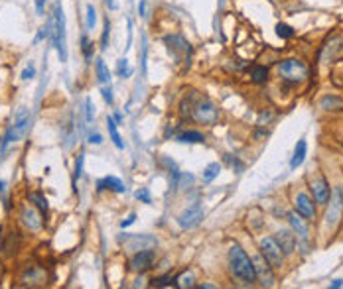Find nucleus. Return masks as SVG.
<instances>
[{
    "label": "nucleus",
    "instance_id": "obj_10",
    "mask_svg": "<svg viewBox=\"0 0 343 289\" xmlns=\"http://www.w3.org/2000/svg\"><path fill=\"white\" fill-rule=\"evenodd\" d=\"M164 44H166V48H168V51H170L172 55L179 61L183 55H191V46L187 44V40L183 38V36H179V34H168V36H164Z\"/></svg>",
    "mask_w": 343,
    "mask_h": 289
},
{
    "label": "nucleus",
    "instance_id": "obj_2",
    "mask_svg": "<svg viewBox=\"0 0 343 289\" xmlns=\"http://www.w3.org/2000/svg\"><path fill=\"white\" fill-rule=\"evenodd\" d=\"M276 71L284 83L298 85L308 77V65L298 57H286V59H280L276 63Z\"/></svg>",
    "mask_w": 343,
    "mask_h": 289
},
{
    "label": "nucleus",
    "instance_id": "obj_49",
    "mask_svg": "<svg viewBox=\"0 0 343 289\" xmlns=\"http://www.w3.org/2000/svg\"><path fill=\"white\" fill-rule=\"evenodd\" d=\"M113 118H114V122H116V124H120V122H122V114H120V112H114V116H113Z\"/></svg>",
    "mask_w": 343,
    "mask_h": 289
},
{
    "label": "nucleus",
    "instance_id": "obj_48",
    "mask_svg": "<svg viewBox=\"0 0 343 289\" xmlns=\"http://www.w3.org/2000/svg\"><path fill=\"white\" fill-rule=\"evenodd\" d=\"M197 289H215L217 286L215 284H199V286H195Z\"/></svg>",
    "mask_w": 343,
    "mask_h": 289
},
{
    "label": "nucleus",
    "instance_id": "obj_42",
    "mask_svg": "<svg viewBox=\"0 0 343 289\" xmlns=\"http://www.w3.org/2000/svg\"><path fill=\"white\" fill-rule=\"evenodd\" d=\"M89 144H95V145L103 144V136L99 132H91L89 134Z\"/></svg>",
    "mask_w": 343,
    "mask_h": 289
},
{
    "label": "nucleus",
    "instance_id": "obj_11",
    "mask_svg": "<svg viewBox=\"0 0 343 289\" xmlns=\"http://www.w3.org/2000/svg\"><path fill=\"white\" fill-rule=\"evenodd\" d=\"M253 264H255V272H257V282H260L262 288H272L274 286V268L262 258V254L258 252L253 256Z\"/></svg>",
    "mask_w": 343,
    "mask_h": 289
},
{
    "label": "nucleus",
    "instance_id": "obj_5",
    "mask_svg": "<svg viewBox=\"0 0 343 289\" xmlns=\"http://www.w3.org/2000/svg\"><path fill=\"white\" fill-rule=\"evenodd\" d=\"M326 228L334 230V228H340L343 222V187H336L334 191V197L330 199V209L326 211Z\"/></svg>",
    "mask_w": 343,
    "mask_h": 289
},
{
    "label": "nucleus",
    "instance_id": "obj_46",
    "mask_svg": "<svg viewBox=\"0 0 343 289\" xmlns=\"http://www.w3.org/2000/svg\"><path fill=\"white\" fill-rule=\"evenodd\" d=\"M44 4H46V0H36V10L40 16H44Z\"/></svg>",
    "mask_w": 343,
    "mask_h": 289
},
{
    "label": "nucleus",
    "instance_id": "obj_50",
    "mask_svg": "<svg viewBox=\"0 0 343 289\" xmlns=\"http://www.w3.org/2000/svg\"><path fill=\"white\" fill-rule=\"evenodd\" d=\"M4 191H6V183L0 179V193H4Z\"/></svg>",
    "mask_w": 343,
    "mask_h": 289
},
{
    "label": "nucleus",
    "instance_id": "obj_8",
    "mask_svg": "<svg viewBox=\"0 0 343 289\" xmlns=\"http://www.w3.org/2000/svg\"><path fill=\"white\" fill-rule=\"evenodd\" d=\"M310 193H312L316 205L328 207V203L332 199V187H330V183H328V179L324 175H320V177L310 181Z\"/></svg>",
    "mask_w": 343,
    "mask_h": 289
},
{
    "label": "nucleus",
    "instance_id": "obj_40",
    "mask_svg": "<svg viewBox=\"0 0 343 289\" xmlns=\"http://www.w3.org/2000/svg\"><path fill=\"white\" fill-rule=\"evenodd\" d=\"M270 120H272V112H270V110H262V112H260V116H258L257 124H258V126H266Z\"/></svg>",
    "mask_w": 343,
    "mask_h": 289
},
{
    "label": "nucleus",
    "instance_id": "obj_19",
    "mask_svg": "<svg viewBox=\"0 0 343 289\" xmlns=\"http://www.w3.org/2000/svg\"><path fill=\"white\" fill-rule=\"evenodd\" d=\"M177 142L181 144H203L205 142V134H201L199 130H183L175 136Z\"/></svg>",
    "mask_w": 343,
    "mask_h": 289
},
{
    "label": "nucleus",
    "instance_id": "obj_15",
    "mask_svg": "<svg viewBox=\"0 0 343 289\" xmlns=\"http://www.w3.org/2000/svg\"><path fill=\"white\" fill-rule=\"evenodd\" d=\"M274 240L278 242V246L282 248L284 256H292L294 250H296V244H298V238L294 234V230H288V228H282L274 234Z\"/></svg>",
    "mask_w": 343,
    "mask_h": 289
},
{
    "label": "nucleus",
    "instance_id": "obj_32",
    "mask_svg": "<svg viewBox=\"0 0 343 289\" xmlns=\"http://www.w3.org/2000/svg\"><path fill=\"white\" fill-rule=\"evenodd\" d=\"M134 197H136L140 203H144V205H150V203H152V193H150L148 187H140V189L134 193Z\"/></svg>",
    "mask_w": 343,
    "mask_h": 289
},
{
    "label": "nucleus",
    "instance_id": "obj_45",
    "mask_svg": "<svg viewBox=\"0 0 343 289\" xmlns=\"http://www.w3.org/2000/svg\"><path fill=\"white\" fill-rule=\"evenodd\" d=\"M138 14L140 16H146V0H140L138 2Z\"/></svg>",
    "mask_w": 343,
    "mask_h": 289
},
{
    "label": "nucleus",
    "instance_id": "obj_23",
    "mask_svg": "<svg viewBox=\"0 0 343 289\" xmlns=\"http://www.w3.org/2000/svg\"><path fill=\"white\" fill-rule=\"evenodd\" d=\"M320 108H324V110H338V108H343V98L342 96H336V95H326V96L320 100Z\"/></svg>",
    "mask_w": 343,
    "mask_h": 289
},
{
    "label": "nucleus",
    "instance_id": "obj_29",
    "mask_svg": "<svg viewBox=\"0 0 343 289\" xmlns=\"http://www.w3.org/2000/svg\"><path fill=\"white\" fill-rule=\"evenodd\" d=\"M28 197H30V201H34V205H36V207L42 211V215H46V213H48V199H46L42 193H30Z\"/></svg>",
    "mask_w": 343,
    "mask_h": 289
},
{
    "label": "nucleus",
    "instance_id": "obj_30",
    "mask_svg": "<svg viewBox=\"0 0 343 289\" xmlns=\"http://www.w3.org/2000/svg\"><path fill=\"white\" fill-rule=\"evenodd\" d=\"M193 181H195V177H193L191 173H179V175H177V181H175V189H177V187H179V189H187V187L193 185Z\"/></svg>",
    "mask_w": 343,
    "mask_h": 289
},
{
    "label": "nucleus",
    "instance_id": "obj_9",
    "mask_svg": "<svg viewBox=\"0 0 343 289\" xmlns=\"http://www.w3.org/2000/svg\"><path fill=\"white\" fill-rule=\"evenodd\" d=\"M20 282H22L20 286H26V288H40V286H46L48 284V274H46V270L42 266L32 264V266H28L22 272Z\"/></svg>",
    "mask_w": 343,
    "mask_h": 289
},
{
    "label": "nucleus",
    "instance_id": "obj_26",
    "mask_svg": "<svg viewBox=\"0 0 343 289\" xmlns=\"http://www.w3.org/2000/svg\"><path fill=\"white\" fill-rule=\"evenodd\" d=\"M219 173H221V163H219V161L209 163V165L203 169V183H211L215 177H219Z\"/></svg>",
    "mask_w": 343,
    "mask_h": 289
},
{
    "label": "nucleus",
    "instance_id": "obj_4",
    "mask_svg": "<svg viewBox=\"0 0 343 289\" xmlns=\"http://www.w3.org/2000/svg\"><path fill=\"white\" fill-rule=\"evenodd\" d=\"M191 118L199 124H205V126H213L219 122V108L207 100V98H199L195 104H193V112H191Z\"/></svg>",
    "mask_w": 343,
    "mask_h": 289
},
{
    "label": "nucleus",
    "instance_id": "obj_20",
    "mask_svg": "<svg viewBox=\"0 0 343 289\" xmlns=\"http://www.w3.org/2000/svg\"><path fill=\"white\" fill-rule=\"evenodd\" d=\"M306 151H308V144H306V140H298V144L294 147V155H292V159H290V167L292 169H298L302 163H304V159H306Z\"/></svg>",
    "mask_w": 343,
    "mask_h": 289
},
{
    "label": "nucleus",
    "instance_id": "obj_39",
    "mask_svg": "<svg viewBox=\"0 0 343 289\" xmlns=\"http://www.w3.org/2000/svg\"><path fill=\"white\" fill-rule=\"evenodd\" d=\"M20 77H22V81H30V79H34V77H36V65H34V63H28L26 69L22 71Z\"/></svg>",
    "mask_w": 343,
    "mask_h": 289
},
{
    "label": "nucleus",
    "instance_id": "obj_28",
    "mask_svg": "<svg viewBox=\"0 0 343 289\" xmlns=\"http://www.w3.org/2000/svg\"><path fill=\"white\" fill-rule=\"evenodd\" d=\"M276 34H278L282 40H292V38L296 36V30H294L292 26L280 22V24H276Z\"/></svg>",
    "mask_w": 343,
    "mask_h": 289
},
{
    "label": "nucleus",
    "instance_id": "obj_44",
    "mask_svg": "<svg viewBox=\"0 0 343 289\" xmlns=\"http://www.w3.org/2000/svg\"><path fill=\"white\" fill-rule=\"evenodd\" d=\"M48 38V28L44 26V28H40V32H38V36H36V40H34V44H40L42 40H46Z\"/></svg>",
    "mask_w": 343,
    "mask_h": 289
},
{
    "label": "nucleus",
    "instance_id": "obj_16",
    "mask_svg": "<svg viewBox=\"0 0 343 289\" xmlns=\"http://www.w3.org/2000/svg\"><path fill=\"white\" fill-rule=\"evenodd\" d=\"M20 220H22V224H24L26 228H30L32 232H36V230H40V228L44 226V218H42V215H40L36 209H32V207H24V209H22Z\"/></svg>",
    "mask_w": 343,
    "mask_h": 289
},
{
    "label": "nucleus",
    "instance_id": "obj_37",
    "mask_svg": "<svg viewBox=\"0 0 343 289\" xmlns=\"http://www.w3.org/2000/svg\"><path fill=\"white\" fill-rule=\"evenodd\" d=\"M225 161H227V163H229L233 169H237V173H241V171L245 169V163H243L239 157H233L231 153H227V155H225Z\"/></svg>",
    "mask_w": 343,
    "mask_h": 289
},
{
    "label": "nucleus",
    "instance_id": "obj_21",
    "mask_svg": "<svg viewBox=\"0 0 343 289\" xmlns=\"http://www.w3.org/2000/svg\"><path fill=\"white\" fill-rule=\"evenodd\" d=\"M95 73H97V81L101 85H111V71H109V67H107L103 57H99L95 61Z\"/></svg>",
    "mask_w": 343,
    "mask_h": 289
},
{
    "label": "nucleus",
    "instance_id": "obj_35",
    "mask_svg": "<svg viewBox=\"0 0 343 289\" xmlns=\"http://www.w3.org/2000/svg\"><path fill=\"white\" fill-rule=\"evenodd\" d=\"M83 161H85V153H79L77 159H75V173H73V181L77 183L79 177L83 175Z\"/></svg>",
    "mask_w": 343,
    "mask_h": 289
},
{
    "label": "nucleus",
    "instance_id": "obj_12",
    "mask_svg": "<svg viewBox=\"0 0 343 289\" xmlns=\"http://www.w3.org/2000/svg\"><path fill=\"white\" fill-rule=\"evenodd\" d=\"M201 220H203V207H201L199 203H195V205L187 207V209L177 217V224H179L183 230H191V228L199 226Z\"/></svg>",
    "mask_w": 343,
    "mask_h": 289
},
{
    "label": "nucleus",
    "instance_id": "obj_38",
    "mask_svg": "<svg viewBox=\"0 0 343 289\" xmlns=\"http://www.w3.org/2000/svg\"><path fill=\"white\" fill-rule=\"evenodd\" d=\"M95 118V106H93V100L91 98H85V120L91 124Z\"/></svg>",
    "mask_w": 343,
    "mask_h": 289
},
{
    "label": "nucleus",
    "instance_id": "obj_34",
    "mask_svg": "<svg viewBox=\"0 0 343 289\" xmlns=\"http://www.w3.org/2000/svg\"><path fill=\"white\" fill-rule=\"evenodd\" d=\"M109 38H111V22L109 18L105 20V28H103V36H101V49L105 51L109 48Z\"/></svg>",
    "mask_w": 343,
    "mask_h": 289
},
{
    "label": "nucleus",
    "instance_id": "obj_7",
    "mask_svg": "<svg viewBox=\"0 0 343 289\" xmlns=\"http://www.w3.org/2000/svg\"><path fill=\"white\" fill-rule=\"evenodd\" d=\"M54 18H56V26H57V53H59V61L67 59V49H65V16L61 10V2L54 4Z\"/></svg>",
    "mask_w": 343,
    "mask_h": 289
},
{
    "label": "nucleus",
    "instance_id": "obj_22",
    "mask_svg": "<svg viewBox=\"0 0 343 289\" xmlns=\"http://www.w3.org/2000/svg\"><path fill=\"white\" fill-rule=\"evenodd\" d=\"M107 128H109V136H111L113 144L116 145L118 149H124V142H122V138H120V134L116 130V122H114L113 116H107Z\"/></svg>",
    "mask_w": 343,
    "mask_h": 289
},
{
    "label": "nucleus",
    "instance_id": "obj_18",
    "mask_svg": "<svg viewBox=\"0 0 343 289\" xmlns=\"http://www.w3.org/2000/svg\"><path fill=\"white\" fill-rule=\"evenodd\" d=\"M105 189L114 191V193H124V191H126L124 183H122L118 177H114V175H107L105 179H99V181H97V191L101 193V191H105Z\"/></svg>",
    "mask_w": 343,
    "mask_h": 289
},
{
    "label": "nucleus",
    "instance_id": "obj_31",
    "mask_svg": "<svg viewBox=\"0 0 343 289\" xmlns=\"http://www.w3.org/2000/svg\"><path fill=\"white\" fill-rule=\"evenodd\" d=\"M116 75L118 77H122V79H126V77H130L132 75V69L128 67V59H118V63H116Z\"/></svg>",
    "mask_w": 343,
    "mask_h": 289
},
{
    "label": "nucleus",
    "instance_id": "obj_14",
    "mask_svg": "<svg viewBox=\"0 0 343 289\" xmlns=\"http://www.w3.org/2000/svg\"><path fill=\"white\" fill-rule=\"evenodd\" d=\"M286 218H288V222H290V226H292L298 242H310V228L306 224V218L302 217V215H298L296 211H290L286 215Z\"/></svg>",
    "mask_w": 343,
    "mask_h": 289
},
{
    "label": "nucleus",
    "instance_id": "obj_33",
    "mask_svg": "<svg viewBox=\"0 0 343 289\" xmlns=\"http://www.w3.org/2000/svg\"><path fill=\"white\" fill-rule=\"evenodd\" d=\"M95 24H97V10L93 4H87V30H95Z\"/></svg>",
    "mask_w": 343,
    "mask_h": 289
},
{
    "label": "nucleus",
    "instance_id": "obj_3",
    "mask_svg": "<svg viewBox=\"0 0 343 289\" xmlns=\"http://www.w3.org/2000/svg\"><path fill=\"white\" fill-rule=\"evenodd\" d=\"M258 252L262 254V258L274 268V270H282L284 268V252L278 246V242L274 240V236H264L258 242Z\"/></svg>",
    "mask_w": 343,
    "mask_h": 289
},
{
    "label": "nucleus",
    "instance_id": "obj_1",
    "mask_svg": "<svg viewBox=\"0 0 343 289\" xmlns=\"http://www.w3.org/2000/svg\"><path fill=\"white\" fill-rule=\"evenodd\" d=\"M229 270H231L233 278H237L245 286H253L257 282L253 258L239 244H231V248H229Z\"/></svg>",
    "mask_w": 343,
    "mask_h": 289
},
{
    "label": "nucleus",
    "instance_id": "obj_17",
    "mask_svg": "<svg viewBox=\"0 0 343 289\" xmlns=\"http://www.w3.org/2000/svg\"><path fill=\"white\" fill-rule=\"evenodd\" d=\"M28 124H30V110L28 108H20L18 112H16V116H14V122H12V126H14V132H16V136L18 138H22L24 134H26V130H28Z\"/></svg>",
    "mask_w": 343,
    "mask_h": 289
},
{
    "label": "nucleus",
    "instance_id": "obj_47",
    "mask_svg": "<svg viewBox=\"0 0 343 289\" xmlns=\"http://www.w3.org/2000/svg\"><path fill=\"white\" fill-rule=\"evenodd\" d=\"M330 288H332V289H340V288H343V280H334Z\"/></svg>",
    "mask_w": 343,
    "mask_h": 289
},
{
    "label": "nucleus",
    "instance_id": "obj_43",
    "mask_svg": "<svg viewBox=\"0 0 343 289\" xmlns=\"http://www.w3.org/2000/svg\"><path fill=\"white\" fill-rule=\"evenodd\" d=\"M134 222H136V215H134V213H130L128 217L120 222V228H128V226H130V224H134Z\"/></svg>",
    "mask_w": 343,
    "mask_h": 289
},
{
    "label": "nucleus",
    "instance_id": "obj_13",
    "mask_svg": "<svg viewBox=\"0 0 343 289\" xmlns=\"http://www.w3.org/2000/svg\"><path fill=\"white\" fill-rule=\"evenodd\" d=\"M294 211L298 215H302L306 220H314L316 218V201L308 193H298L294 199Z\"/></svg>",
    "mask_w": 343,
    "mask_h": 289
},
{
    "label": "nucleus",
    "instance_id": "obj_27",
    "mask_svg": "<svg viewBox=\"0 0 343 289\" xmlns=\"http://www.w3.org/2000/svg\"><path fill=\"white\" fill-rule=\"evenodd\" d=\"M193 282H195V278H193L191 272H183L181 276H175V288L179 289L193 288Z\"/></svg>",
    "mask_w": 343,
    "mask_h": 289
},
{
    "label": "nucleus",
    "instance_id": "obj_51",
    "mask_svg": "<svg viewBox=\"0 0 343 289\" xmlns=\"http://www.w3.org/2000/svg\"><path fill=\"white\" fill-rule=\"evenodd\" d=\"M342 165H343V161H342Z\"/></svg>",
    "mask_w": 343,
    "mask_h": 289
},
{
    "label": "nucleus",
    "instance_id": "obj_36",
    "mask_svg": "<svg viewBox=\"0 0 343 289\" xmlns=\"http://www.w3.org/2000/svg\"><path fill=\"white\" fill-rule=\"evenodd\" d=\"M81 51H83V57H85L87 61L93 57V44L89 42L87 36H81Z\"/></svg>",
    "mask_w": 343,
    "mask_h": 289
},
{
    "label": "nucleus",
    "instance_id": "obj_25",
    "mask_svg": "<svg viewBox=\"0 0 343 289\" xmlns=\"http://www.w3.org/2000/svg\"><path fill=\"white\" fill-rule=\"evenodd\" d=\"M150 286L152 288H172V286H175V276H172V274L156 276L150 280Z\"/></svg>",
    "mask_w": 343,
    "mask_h": 289
},
{
    "label": "nucleus",
    "instance_id": "obj_41",
    "mask_svg": "<svg viewBox=\"0 0 343 289\" xmlns=\"http://www.w3.org/2000/svg\"><path fill=\"white\" fill-rule=\"evenodd\" d=\"M101 93H103V98H105V100H107L109 104H113V102H114V98H113V91H111V85H109V87L105 85Z\"/></svg>",
    "mask_w": 343,
    "mask_h": 289
},
{
    "label": "nucleus",
    "instance_id": "obj_6",
    "mask_svg": "<svg viewBox=\"0 0 343 289\" xmlns=\"http://www.w3.org/2000/svg\"><path fill=\"white\" fill-rule=\"evenodd\" d=\"M156 260H158L156 250H152V248L136 250L134 256L130 258V270H132V272H138V274H144V272H148V270L154 268Z\"/></svg>",
    "mask_w": 343,
    "mask_h": 289
},
{
    "label": "nucleus",
    "instance_id": "obj_24",
    "mask_svg": "<svg viewBox=\"0 0 343 289\" xmlns=\"http://www.w3.org/2000/svg\"><path fill=\"white\" fill-rule=\"evenodd\" d=\"M268 75H270V71H268L266 65H257V67L251 69V81L255 85H264L268 81Z\"/></svg>",
    "mask_w": 343,
    "mask_h": 289
}]
</instances>
